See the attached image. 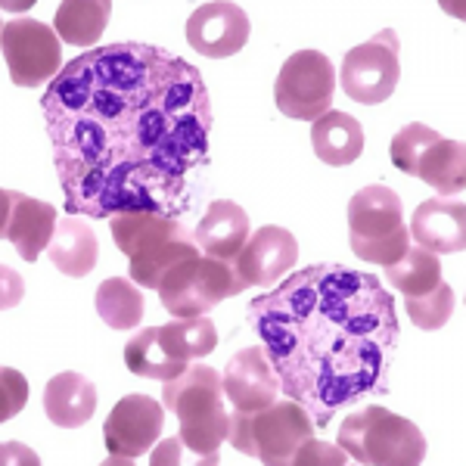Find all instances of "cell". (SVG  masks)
I'll return each instance as SVG.
<instances>
[{
	"label": "cell",
	"instance_id": "cell-30",
	"mask_svg": "<svg viewBox=\"0 0 466 466\" xmlns=\"http://www.w3.org/2000/svg\"><path fill=\"white\" fill-rule=\"evenodd\" d=\"M441 134L432 131L430 125L423 122H410L404 125L401 131L395 134L392 147H389V156H392V165L398 171H404V175H413V165H417L420 156L426 153V147L435 144Z\"/></svg>",
	"mask_w": 466,
	"mask_h": 466
},
{
	"label": "cell",
	"instance_id": "cell-15",
	"mask_svg": "<svg viewBox=\"0 0 466 466\" xmlns=\"http://www.w3.org/2000/svg\"><path fill=\"white\" fill-rule=\"evenodd\" d=\"M410 239L420 249L454 255L466 249V206L463 199H426L410 218Z\"/></svg>",
	"mask_w": 466,
	"mask_h": 466
},
{
	"label": "cell",
	"instance_id": "cell-29",
	"mask_svg": "<svg viewBox=\"0 0 466 466\" xmlns=\"http://www.w3.org/2000/svg\"><path fill=\"white\" fill-rule=\"evenodd\" d=\"M451 314H454V289L445 280L426 296L408 299V318L420 329H441L451 320Z\"/></svg>",
	"mask_w": 466,
	"mask_h": 466
},
{
	"label": "cell",
	"instance_id": "cell-2",
	"mask_svg": "<svg viewBox=\"0 0 466 466\" xmlns=\"http://www.w3.org/2000/svg\"><path fill=\"white\" fill-rule=\"evenodd\" d=\"M280 392L311 413L314 426L336 410L389 392L398 355L392 292L377 274L345 265L296 270L246 311Z\"/></svg>",
	"mask_w": 466,
	"mask_h": 466
},
{
	"label": "cell",
	"instance_id": "cell-24",
	"mask_svg": "<svg viewBox=\"0 0 466 466\" xmlns=\"http://www.w3.org/2000/svg\"><path fill=\"white\" fill-rule=\"evenodd\" d=\"M112 16L109 0H63L56 10V35L72 47H94Z\"/></svg>",
	"mask_w": 466,
	"mask_h": 466
},
{
	"label": "cell",
	"instance_id": "cell-26",
	"mask_svg": "<svg viewBox=\"0 0 466 466\" xmlns=\"http://www.w3.org/2000/svg\"><path fill=\"white\" fill-rule=\"evenodd\" d=\"M386 283H392L404 299L426 296V292H432L441 283L439 255L430 249H420V246H410L395 265L386 268Z\"/></svg>",
	"mask_w": 466,
	"mask_h": 466
},
{
	"label": "cell",
	"instance_id": "cell-1",
	"mask_svg": "<svg viewBox=\"0 0 466 466\" xmlns=\"http://www.w3.org/2000/svg\"><path fill=\"white\" fill-rule=\"evenodd\" d=\"M41 109L72 215L187 212L190 175L208 162L212 134L197 66L153 44H106L69 59Z\"/></svg>",
	"mask_w": 466,
	"mask_h": 466
},
{
	"label": "cell",
	"instance_id": "cell-21",
	"mask_svg": "<svg viewBox=\"0 0 466 466\" xmlns=\"http://www.w3.org/2000/svg\"><path fill=\"white\" fill-rule=\"evenodd\" d=\"M96 249L100 246H96V233L90 230V224L72 215L56 224V233L47 246V258L54 261L59 274L81 280L96 268Z\"/></svg>",
	"mask_w": 466,
	"mask_h": 466
},
{
	"label": "cell",
	"instance_id": "cell-25",
	"mask_svg": "<svg viewBox=\"0 0 466 466\" xmlns=\"http://www.w3.org/2000/svg\"><path fill=\"white\" fill-rule=\"evenodd\" d=\"M94 305L100 320L109 329H118V333H127V329H134L144 320V296H140V289L127 277H109V280H103L96 287Z\"/></svg>",
	"mask_w": 466,
	"mask_h": 466
},
{
	"label": "cell",
	"instance_id": "cell-9",
	"mask_svg": "<svg viewBox=\"0 0 466 466\" xmlns=\"http://www.w3.org/2000/svg\"><path fill=\"white\" fill-rule=\"evenodd\" d=\"M4 59L13 85L35 87L47 85L63 72L59 35L37 19H13L4 25Z\"/></svg>",
	"mask_w": 466,
	"mask_h": 466
},
{
	"label": "cell",
	"instance_id": "cell-13",
	"mask_svg": "<svg viewBox=\"0 0 466 466\" xmlns=\"http://www.w3.org/2000/svg\"><path fill=\"white\" fill-rule=\"evenodd\" d=\"M299 258V243L287 228H258L246 239L243 252L233 258V270L246 280V287H265L283 280Z\"/></svg>",
	"mask_w": 466,
	"mask_h": 466
},
{
	"label": "cell",
	"instance_id": "cell-28",
	"mask_svg": "<svg viewBox=\"0 0 466 466\" xmlns=\"http://www.w3.org/2000/svg\"><path fill=\"white\" fill-rule=\"evenodd\" d=\"M197 255H202V252H199V246L193 243V233L190 237L171 239V243L159 246V249L144 255V258H131V280L147 289H159L162 277L168 274L171 268L187 258H197Z\"/></svg>",
	"mask_w": 466,
	"mask_h": 466
},
{
	"label": "cell",
	"instance_id": "cell-8",
	"mask_svg": "<svg viewBox=\"0 0 466 466\" xmlns=\"http://www.w3.org/2000/svg\"><path fill=\"white\" fill-rule=\"evenodd\" d=\"M336 72L320 50H299L283 63L274 85L277 109L296 122H318L333 109Z\"/></svg>",
	"mask_w": 466,
	"mask_h": 466
},
{
	"label": "cell",
	"instance_id": "cell-12",
	"mask_svg": "<svg viewBox=\"0 0 466 466\" xmlns=\"http://www.w3.org/2000/svg\"><path fill=\"white\" fill-rule=\"evenodd\" d=\"M221 386L230 408L243 413L270 408L280 395V382H277V373L261 345H249L228 360L221 373Z\"/></svg>",
	"mask_w": 466,
	"mask_h": 466
},
{
	"label": "cell",
	"instance_id": "cell-18",
	"mask_svg": "<svg viewBox=\"0 0 466 466\" xmlns=\"http://www.w3.org/2000/svg\"><path fill=\"white\" fill-rule=\"evenodd\" d=\"M109 230L116 246L127 258H144V255L156 252L159 246L171 243V239L190 237V230L177 221V218H165L153 212H125L109 218Z\"/></svg>",
	"mask_w": 466,
	"mask_h": 466
},
{
	"label": "cell",
	"instance_id": "cell-17",
	"mask_svg": "<svg viewBox=\"0 0 466 466\" xmlns=\"http://www.w3.org/2000/svg\"><path fill=\"white\" fill-rule=\"evenodd\" d=\"M404 228V206L395 190L373 184L358 190L349 202V239H382Z\"/></svg>",
	"mask_w": 466,
	"mask_h": 466
},
{
	"label": "cell",
	"instance_id": "cell-32",
	"mask_svg": "<svg viewBox=\"0 0 466 466\" xmlns=\"http://www.w3.org/2000/svg\"><path fill=\"white\" fill-rule=\"evenodd\" d=\"M314 463L345 466V463H349V454H345L342 448H333V445H327V441H318L311 435V439L302 441L296 454H292V466H314Z\"/></svg>",
	"mask_w": 466,
	"mask_h": 466
},
{
	"label": "cell",
	"instance_id": "cell-22",
	"mask_svg": "<svg viewBox=\"0 0 466 466\" xmlns=\"http://www.w3.org/2000/svg\"><path fill=\"white\" fill-rule=\"evenodd\" d=\"M311 147L323 165H351L364 153V127L349 112L329 109L318 122H311Z\"/></svg>",
	"mask_w": 466,
	"mask_h": 466
},
{
	"label": "cell",
	"instance_id": "cell-4",
	"mask_svg": "<svg viewBox=\"0 0 466 466\" xmlns=\"http://www.w3.org/2000/svg\"><path fill=\"white\" fill-rule=\"evenodd\" d=\"M339 448L349 461L364 466H420L426 461L423 432L380 404H367L342 420Z\"/></svg>",
	"mask_w": 466,
	"mask_h": 466
},
{
	"label": "cell",
	"instance_id": "cell-23",
	"mask_svg": "<svg viewBox=\"0 0 466 466\" xmlns=\"http://www.w3.org/2000/svg\"><path fill=\"white\" fill-rule=\"evenodd\" d=\"M125 364L131 373H137V377H144V380H156V382L175 380L190 367L187 360L171 355L168 345H165L159 336V327L140 329V333L125 345Z\"/></svg>",
	"mask_w": 466,
	"mask_h": 466
},
{
	"label": "cell",
	"instance_id": "cell-34",
	"mask_svg": "<svg viewBox=\"0 0 466 466\" xmlns=\"http://www.w3.org/2000/svg\"><path fill=\"white\" fill-rule=\"evenodd\" d=\"M180 445H184V441H180V439L156 441V445H153V457H149V463H153V466H175V463H180Z\"/></svg>",
	"mask_w": 466,
	"mask_h": 466
},
{
	"label": "cell",
	"instance_id": "cell-20",
	"mask_svg": "<svg viewBox=\"0 0 466 466\" xmlns=\"http://www.w3.org/2000/svg\"><path fill=\"white\" fill-rule=\"evenodd\" d=\"M439 190V199H461L466 187V149L461 140L439 137L413 165V175Z\"/></svg>",
	"mask_w": 466,
	"mask_h": 466
},
{
	"label": "cell",
	"instance_id": "cell-14",
	"mask_svg": "<svg viewBox=\"0 0 466 466\" xmlns=\"http://www.w3.org/2000/svg\"><path fill=\"white\" fill-rule=\"evenodd\" d=\"M4 224H0V237L10 239L16 252L25 261H35L37 255L50 246L56 233V208L50 202L32 199L25 193L4 190Z\"/></svg>",
	"mask_w": 466,
	"mask_h": 466
},
{
	"label": "cell",
	"instance_id": "cell-31",
	"mask_svg": "<svg viewBox=\"0 0 466 466\" xmlns=\"http://www.w3.org/2000/svg\"><path fill=\"white\" fill-rule=\"evenodd\" d=\"M349 243H351V252H355L358 258L389 268V265H395V261L410 249V230H408V224H404V228H398L392 237H382V239H349Z\"/></svg>",
	"mask_w": 466,
	"mask_h": 466
},
{
	"label": "cell",
	"instance_id": "cell-16",
	"mask_svg": "<svg viewBox=\"0 0 466 466\" xmlns=\"http://www.w3.org/2000/svg\"><path fill=\"white\" fill-rule=\"evenodd\" d=\"M249 237V215H246L243 206H237L230 199H215L197 224V230H193V243L199 246V252L221 261L237 258Z\"/></svg>",
	"mask_w": 466,
	"mask_h": 466
},
{
	"label": "cell",
	"instance_id": "cell-33",
	"mask_svg": "<svg viewBox=\"0 0 466 466\" xmlns=\"http://www.w3.org/2000/svg\"><path fill=\"white\" fill-rule=\"evenodd\" d=\"M0 380H4V389H0V420H13L25 408L28 382L19 370H10V367L0 373Z\"/></svg>",
	"mask_w": 466,
	"mask_h": 466
},
{
	"label": "cell",
	"instance_id": "cell-10",
	"mask_svg": "<svg viewBox=\"0 0 466 466\" xmlns=\"http://www.w3.org/2000/svg\"><path fill=\"white\" fill-rule=\"evenodd\" d=\"M165 430V404L149 395H125L112 408L103 439H106L109 463H134L153 451Z\"/></svg>",
	"mask_w": 466,
	"mask_h": 466
},
{
	"label": "cell",
	"instance_id": "cell-27",
	"mask_svg": "<svg viewBox=\"0 0 466 466\" xmlns=\"http://www.w3.org/2000/svg\"><path fill=\"white\" fill-rule=\"evenodd\" d=\"M162 342L168 345V351L180 360L190 364V358H206L215 351L218 345V329L208 314L202 318H184V320H171L159 327Z\"/></svg>",
	"mask_w": 466,
	"mask_h": 466
},
{
	"label": "cell",
	"instance_id": "cell-7",
	"mask_svg": "<svg viewBox=\"0 0 466 466\" xmlns=\"http://www.w3.org/2000/svg\"><path fill=\"white\" fill-rule=\"evenodd\" d=\"M401 81V41L392 28H382L370 41L351 47L342 59L339 85L345 96L360 106H380Z\"/></svg>",
	"mask_w": 466,
	"mask_h": 466
},
{
	"label": "cell",
	"instance_id": "cell-6",
	"mask_svg": "<svg viewBox=\"0 0 466 466\" xmlns=\"http://www.w3.org/2000/svg\"><path fill=\"white\" fill-rule=\"evenodd\" d=\"M243 277L233 270V261L221 258H187L180 261L162 277L159 283V299L162 305L171 311V318L184 320V318H202L212 308H218L224 299L239 296L246 292Z\"/></svg>",
	"mask_w": 466,
	"mask_h": 466
},
{
	"label": "cell",
	"instance_id": "cell-19",
	"mask_svg": "<svg viewBox=\"0 0 466 466\" xmlns=\"http://www.w3.org/2000/svg\"><path fill=\"white\" fill-rule=\"evenodd\" d=\"M96 410V389L85 373H56L44 389V413L59 430H81Z\"/></svg>",
	"mask_w": 466,
	"mask_h": 466
},
{
	"label": "cell",
	"instance_id": "cell-11",
	"mask_svg": "<svg viewBox=\"0 0 466 466\" xmlns=\"http://www.w3.org/2000/svg\"><path fill=\"white\" fill-rule=\"evenodd\" d=\"M252 35L249 16L239 4H202L187 19V41L197 54L208 59H228L246 47Z\"/></svg>",
	"mask_w": 466,
	"mask_h": 466
},
{
	"label": "cell",
	"instance_id": "cell-3",
	"mask_svg": "<svg viewBox=\"0 0 466 466\" xmlns=\"http://www.w3.org/2000/svg\"><path fill=\"white\" fill-rule=\"evenodd\" d=\"M162 404L177 417L180 441L202 454V463H218V448L228 441L230 410L224 404L221 373L208 364L187 367L162 386Z\"/></svg>",
	"mask_w": 466,
	"mask_h": 466
},
{
	"label": "cell",
	"instance_id": "cell-5",
	"mask_svg": "<svg viewBox=\"0 0 466 466\" xmlns=\"http://www.w3.org/2000/svg\"><path fill=\"white\" fill-rule=\"evenodd\" d=\"M314 420L299 401H274L270 408L230 413L228 441L265 466H287L302 441L314 435Z\"/></svg>",
	"mask_w": 466,
	"mask_h": 466
}]
</instances>
